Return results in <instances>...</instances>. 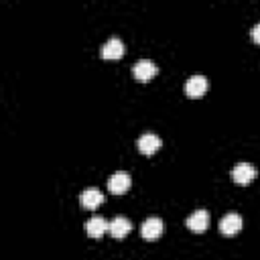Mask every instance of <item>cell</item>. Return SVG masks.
Instances as JSON below:
<instances>
[{
    "label": "cell",
    "mask_w": 260,
    "mask_h": 260,
    "mask_svg": "<svg viewBox=\"0 0 260 260\" xmlns=\"http://www.w3.org/2000/svg\"><path fill=\"white\" fill-rule=\"evenodd\" d=\"M140 234L144 240H156L165 234V221L160 217H148L140 225Z\"/></svg>",
    "instance_id": "1"
},
{
    "label": "cell",
    "mask_w": 260,
    "mask_h": 260,
    "mask_svg": "<svg viewBox=\"0 0 260 260\" xmlns=\"http://www.w3.org/2000/svg\"><path fill=\"white\" fill-rule=\"evenodd\" d=\"M256 169L252 167V165H248V162H238L234 169H232V179H234V183H238V185H250L254 179H256Z\"/></svg>",
    "instance_id": "2"
},
{
    "label": "cell",
    "mask_w": 260,
    "mask_h": 260,
    "mask_svg": "<svg viewBox=\"0 0 260 260\" xmlns=\"http://www.w3.org/2000/svg\"><path fill=\"white\" fill-rule=\"evenodd\" d=\"M130 185H132V179H130V175L124 173V171H118V173H114V175L108 179V189H110L114 195L126 193V191L130 189Z\"/></svg>",
    "instance_id": "3"
},
{
    "label": "cell",
    "mask_w": 260,
    "mask_h": 260,
    "mask_svg": "<svg viewBox=\"0 0 260 260\" xmlns=\"http://www.w3.org/2000/svg\"><path fill=\"white\" fill-rule=\"evenodd\" d=\"M132 73H134V77H136L138 81H150V79L158 73V69H156V65H154L150 59H140V61L132 67Z\"/></svg>",
    "instance_id": "4"
},
{
    "label": "cell",
    "mask_w": 260,
    "mask_h": 260,
    "mask_svg": "<svg viewBox=\"0 0 260 260\" xmlns=\"http://www.w3.org/2000/svg\"><path fill=\"white\" fill-rule=\"evenodd\" d=\"M207 225H209V213H207L205 209H197V211H193V213L187 217V228H189L191 232H195V234L205 232Z\"/></svg>",
    "instance_id": "5"
},
{
    "label": "cell",
    "mask_w": 260,
    "mask_h": 260,
    "mask_svg": "<svg viewBox=\"0 0 260 260\" xmlns=\"http://www.w3.org/2000/svg\"><path fill=\"white\" fill-rule=\"evenodd\" d=\"M242 230V217L240 213H228L219 219V232L223 236H234Z\"/></svg>",
    "instance_id": "6"
},
{
    "label": "cell",
    "mask_w": 260,
    "mask_h": 260,
    "mask_svg": "<svg viewBox=\"0 0 260 260\" xmlns=\"http://www.w3.org/2000/svg\"><path fill=\"white\" fill-rule=\"evenodd\" d=\"M130 230H132V221L128 217H124V215H118V217H114L110 221V230L108 232L112 234V238L122 240V238H126L130 234Z\"/></svg>",
    "instance_id": "7"
},
{
    "label": "cell",
    "mask_w": 260,
    "mask_h": 260,
    "mask_svg": "<svg viewBox=\"0 0 260 260\" xmlns=\"http://www.w3.org/2000/svg\"><path fill=\"white\" fill-rule=\"evenodd\" d=\"M207 91V79L203 75H193L185 83V93L189 98H201Z\"/></svg>",
    "instance_id": "8"
},
{
    "label": "cell",
    "mask_w": 260,
    "mask_h": 260,
    "mask_svg": "<svg viewBox=\"0 0 260 260\" xmlns=\"http://www.w3.org/2000/svg\"><path fill=\"white\" fill-rule=\"evenodd\" d=\"M102 59H120L124 55V43L118 37H112L100 51Z\"/></svg>",
    "instance_id": "9"
},
{
    "label": "cell",
    "mask_w": 260,
    "mask_h": 260,
    "mask_svg": "<svg viewBox=\"0 0 260 260\" xmlns=\"http://www.w3.org/2000/svg\"><path fill=\"white\" fill-rule=\"evenodd\" d=\"M158 148H160V138H158L156 134L146 132V134H142V136L138 138V150H140L142 154H154Z\"/></svg>",
    "instance_id": "10"
},
{
    "label": "cell",
    "mask_w": 260,
    "mask_h": 260,
    "mask_svg": "<svg viewBox=\"0 0 260 260\" xmlns=\"http://www.w3.org/2000/svg\"><path fill=\"white\" fill-rule=\"evenodd\" d=\"M108 230H110V223L100 215H95V217L85 221V232H87L89 238H102Z\"/></svg>",
    "instance_id": "11"
},
{
    "label": "cell",
    "mask_w": 260,
    "mask_h": 260,
    "mask_svg": "<svg viewBox=\"0 0 260 260\" xmlns=\"http://www.w3.org/2000/svg\"><path fill=\"white\" fill-rule=\"evenodd\" d=\"M100 203H104V195H102L100 189L89 187V189H85V191L81 193V205H83L85 209H95Z\"/></svg>",
    "instance_id": "12"
},
{
    "label": "cell",
    "mask_w": 260,
    "mask_h": 260,
    "mask_svg": "<svg viewBox=\"0 0 260 260\" xmlns=\"http://www.w3.org/2000/svg\"><path fill=\"white\" fill-rule=\"evenodd\" d=\"M252 39H254V43H256V45H260V22L252 28Z\"/></svg>",
    "instance_id": "13"
}]
</instances>
